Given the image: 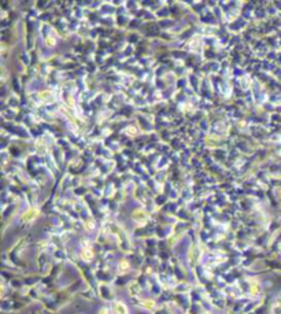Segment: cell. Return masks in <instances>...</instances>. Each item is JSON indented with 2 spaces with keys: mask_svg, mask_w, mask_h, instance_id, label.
<instances>
[{
  "mask_svg": "<svg viewBox=\"0 0 281 314\" xmlns=\"http://www.w3.org/2000/svg\"><path fill=\"white\" fill-rule=\"evenodd\" d=\"M100 314H107V313H106V310H102V311H100Z\"/></svg>",
  "mask_w": 281,
  "mask_h": 314,
  "instance_id": "1",
  "label": "cell"
}]
</instances>
